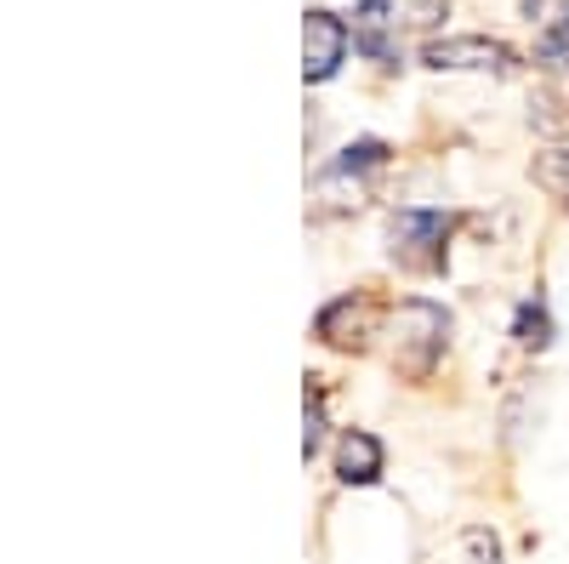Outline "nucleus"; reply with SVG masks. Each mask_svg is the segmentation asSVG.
<instances>
[{"label": "nucleus", "mask_w": 569, "mask_h": 564, "mask_svg": "<svg viewBox=\"0 0 569 564\" xmlns=\"http://www.w3.org/2000/svg\"><path fill=\"white\" fill-rule=\"evenodd\" d=\"M507 337H512V348L525 354V359H541V354H552V348H558V314H552V303H547V291H541V286H536V291H525V297L512 303Z\"/></svg>", "instance_id": "6"}, {"label": "nucleus", "mask_w": 569, "mask_h": 564, "mask_svg": "<svg viewBox=\"0 0 569 564\" xmlns=\"http://www.w3.org/2000/svg\"><path fill=\"white\" fill-rule=\"evenodd\" d=\"M416 58H421V69H433V75L512 80L518 69H525V52H518L512 40H501V34H485V29H472V34H427Z\"/></svg>", "instance_id": "3"}, {"label": "nucleus", "mask_w": 569, "mask_h": 564, "mask_svg": "<svg viewBox=\"0 0 569 564\" xmlns=\"http://www.w3.org/2000/svg\"><path fill=\"white\" fill-rule=\"evenodd\" d=\"M399 0H359L353 7V23H348V34H353V52L365 58V63H376V69H399L405 63V52H399Z\"/></svg>", "instance_id": "4"}, {"label": "nucleus", "mask_w": 569, "mask_h": 564, "mask_svg": "<svg viewBox=\"0 0 569 564\" xmlns=\"http://www.w3.org/2000/svg\"><path fill=\"white\" fill-rule=\"evenodd\" d=\"M382 474H388L382 439L365 434V428H348V434L337 439V479H342V485H376Z\"/></svg>", "instance_id": "8"}, {"label": "nucleus", "mask_w": 569, "mask_h": 564, "mask_svg": "<svg viewBox=\"0 0 569 564\" xmlns=\"http://www.w3.org/2000/svg\"><path fill=\"white\" fill-rule=\"evenodd\" d=\"M302 416H308V428H302V456L313 462V456H319V439H325V394H319V388H308Z\"/></svg>", "instance_id": "13"}, {"label": "nucleus", "mask_w": 569, "mask_h": 564, "mask_svg": "<svg viewBox=\"0 0 569 564\" xmlns=\"http://www.w3.org/2000/svg\"><path fill=\"white\" fill-rule=\"evenodd\" d=\"M530 63H536L541 75H569V0H558V7L536 23Z\"/></svg>", "instance_id": "9"}, {"label": "nucleus", "mask_w": 569, "mask_h": 564, "mask_svg": "<svg viewBox=\"0 0 569 564\" xmlns=\"http://www.w3.org/2000/svg\"><path fill=\"white\" fill-rule=\"evenodd\" d=\"M388 160H393V149L382 144V137H353V144L330 160L325 182H365V177H376V171H388Z\"/></svg>", "instance_id": "10"}, {"label": "nucleus", "mask_w": 569, "mask_h": 564, "mask_svg": "<svg viewBox=\"0 0 569 564\" xmlns=\"http://www.w3.org/2000/svg\"><path fill=\"white\" fill-rule=\"evenodd\" d=\"M536 182L547 188L552 200H563V211H569V137H563V144H547L536 155Z\"/></svg>", "instance_id": "11"}, {"label": "nucleus", "mask_w": 569, "mask_h": 564, "mask_svg": "<svg viewBox=\"0 0 569 564\" xmlns=\"http://www.w3.org/2000/svg\"><path fill=\"white\" fill-rule=\"evenodd\" d=\"M456 228H461V211H450V206H399V211H388V257H393V268L445 274Z\"/></svg>", "instance_id": "2"}, {"label": "nucleus", "mask_w": 569, "mask_h": 564, "mask_svg": "<svg viewBox=\"0 0 569 564\" xmlns=\"http://www.w3.org/2000/svg\"><path fill=\"white\" fill-rule=\"evenodd\" d=\"M461 558H467V564H507L501 536H496L490 525H467V531H461Z\"/></svg>", "instance_id": "12"}, {"label": "nucleus", "mask_w": 569, "mask_h": 564, "mask_svg": "<svg viewBox=\"0 0 569 564\" xmlns=\"http://www.w3.org/2000/svg\"><path fill=\"white\" fill-rule=\"evenodd\" d=\"M456 343V314L433 297H405L393 308V370L405 383H433Z\"/></svg>", "instance_id": "1"}, {"label": "nucleus", "mask_w": 569, "mask_h": 564, "mask_svg": "<svg viewBox=\"0 0 569 564\" xmlns=\"http://www.w3.org/2000/svg\"><path fill=\"white\" fill-rule=\"evenodd\" d=\"M348 46H353L348 18H337V12H308V18H302V75H308V86L337 80V69L348 63Z\"/></svg>", "instance_id": "5"}, {"label": "nucleus", "mask_w": 569, "mask_h": 564, "mask_svg": "<svg viewBox=\"0 0 569 564\" xmlns=\"http://www.w3.org/2000/svg\"><path fill=\"white\" fill-rule=\"evenodd\" d=\"M370 319H376V308L365 303V297H337V303H325L319 308V319H313V337L319 343H330V348H365V337H370Z\"/></svg>", "instance_id": "7"}]
</instances>
